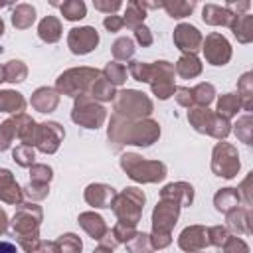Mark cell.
Wrapping results in <instances>:
<instances>
[{
  "instance_id": "obj_1",
  "label": "cell",
  "mask_w": 253,
  "mask_h": 253,
  "mask_svg": "<svg viewBox=\"0 0 253 253\" xmlns=\"http://www.w3.org/2000/svg\"><path fill=\"white\" fill-rule=\"evenodd\" d=\"M109 142H113V150L121 146L134 144V146H150L160 136V125L152 119H123L119 115H111L109 128H107Z\"/></svg>"
},
{
  "instance_id": "obj_2",
  "label": "cell",
  "mask_w": 253,
  "mask_h": 253,
  "mask_svg": "<svg viewBox=\"0 0 253 253\" xmlns=\"http://www.w3.org/2000/svg\"><path fill=\"white\" fill-rule=\"evenodd\" d=\"M126 176L138 184H156L166 178V164L158 160H146L136 152H125L119 158Z\"/></svg>"
},
{
  "instance_id": "obj_3",
  "label": "cell",
  "mask_w": 253,
  "mask_h": 253,
  "mask_svg": "<svg viewBox=\"0 0 253 253\" xmlns=\"http://www.w3.org/2000/svg\"><path fill=\"white\" fill-rule=\"evenodd\" d=\"M113 111H115V115H119L123 119H132V121L148 119L154 111V103L142 91L123 89V91H117V95L113 99Z\"/></svg>"
},
{
  "instance_id": "obj_4",
  "label": "cell",
  "mask_w": 253,
  "mask_h": 253,
  "mask_svg": "<svg viewBox=\"0 0 253 253\" xmlns=\"http://www.w3.org/2000/svg\"><path fill=\"white\" fill-rule=\"evenodd\" d=\"M144 202H146L144 192L140 188H136V186H130V188H125L123 192H119L115 196V200L111 204V210L117 215L119 223L136 227V223L142 217Z\"/></svg>"
},
{
  "instance_id": "obj_5",
  "label": "cell",
  "mask_w": 253,
  "mask_h": 253,
  "mask_svg": "<svg viewBox=\"0 0 253 253\" xmlns=\"http://www.w3.org/2000/svg\"><path fill=\"white\" fill-rule=\"evenodd\" d=\"M188 123L192 125V128L196 132L213 136L219 142L223 138H227V134L231 132V123L227 119L219 117L217 113L210 111L208 107H192L188 111Z\"/></svg>"
},
{
  "instance_id": "obj_6",
  "label": "cell",
  "mask_w": 253,
  "mask_h": 253,
  "mask_svg": "<svg viewBox=\"0 0 253 253\" xmlns=\"http://www.w3.org/2000/svg\"><path fill=\"white\" fill-rule=\"evenodd\" d=\"M99 75L101 71L93 67H71L55 79V91L59 95H69L73 99L79 95H89L91 83Z\"/></svg>"
},
{
  "instance_id": "obj_7",
  "label": "cell",
  "mask_w": 253,
  "mask_h": 253,
  "mask_svg": "<svg viewBox=\"0 0 253 253\" xmlns=\"http://www.w3.org/2000/svg\"><path fill=\"white\" fill-rule=\"evenodd\" d=\"M107 119V109L89 95L75 97L71 109V121L83 128H99Z\"/></svg>"
},
{
  "instance_id": "obj_8",
  "label": "cell",
  "mask_w": 253,
  "mask_h": 253,
  "mask_svg": "<svg viewBox=\"0 0 253 253\" xmlns=\"http://www.w3.org/2000/svg\"><path fill=\"white\" fill-rule=\"evenodd\" d=\"M211 172L219 178L231 180L239 172V154L237 148L229 142H217L211 152Z\"/></svg>"
},
{
  "instance_id": "obj_9",
  "label": "cell",
  "mask_w": 253,
  "mask_h": 253,
  "mask_svg": "<svg viewBox=\"0 0 253 253\" xmlns=\"http://www.w3.org/2000/svg\"><path fill=\"white\" fill-rule=\"evenodd\" d=\"M174 65L170 61H154L150 63V77H148V83H150V89L152 93L160 99V101H166L174 95Z\"/></svg>"
},
{
  "instance_id": "obj_10",
  "label": "cell",
  "mask_w": 253,
  "mask_h": 253,
  "mask_svg": "<svg viewBox=\"0 0 253 253\" xmlns=\"http://www.w3.org/2000/svg\"><path fill=\"white\" fill-rule=\"evenodd\" d=\"M43 211L40 206L36 204H20L10 225L16 237H24V235H32V233H40V223H42Z\"/></svg>"
},
{
  "instance_id": "obj_11",
  "label": "cell",
  "mask_w": 253,
  "mask_h": 253,
  "mask_svg": "<svg viewBox=\"0 0 253 253\" xmlns=\"http://www.w3.org/2000/svg\"><path fill=\"white\" fill-rule=\"evenodd\" d=\"M63 136H65V130H63V126L59 123L45 121V123L38 125L34 146H38V150L43 152V154H53V152H57Z\"/></svg>"
},
{
  "instance_id": "obj_12",
  "label": "cell",
  "mask_w": 253,
  "mask_h": 253,
  "mask_svg": "<svg viewBox=\"0 0 253 253\" xmlns=\"http://www.w3.org/2000/svg\"><path fill=\"white\" fill-rule=\"evenodd\" d=\"M202 51L208 63L211 65H225L231 59V45L219 32H211L202 42Z\"/></svg>"
},
{
  "instance_id": "obj_13",
  "label": "cell",
  "mask_w": 253,
  "mask_h": 253,
  "mask_svg": "<svg viewBox=\"0 0 253 253\" xmlns=\"http://www.w3.org/2000/svg\"><path fill=\"white\" fill-rule=\"evenodd\" d=\"M99 45V34L91 26H81V28H71L67 34V47L75 55H85L91 53Z\"/></svg>"
},
{
  "instance_id": "obj_14",
  "label": "cell",
  "mask_w": 253,
  "mask_h": 253,
  "mask_svg": "<svg viewBox=\"0 0 253 253\" xmlns=\"http://www.w3.org/2000/svg\"><path fill=\"white\" fill-rule=\"evenodd\" d=\"M180 215V206L170 200H160L152 211V233H172Z\"/></svg>"
},
{
  "instance_id": "obj_15",
  "label": "cell",
  "mask_w": 253,
  "mask_h": 253,
  "mask_svg": "<svg viewBox=\"0 0 253 253\" xmlns=\"http://www.w3.org/2000/svg\"><path fill=\"white\" fill-rule=\"evenodd\" d=\"M172 40H174L176 47L184 53H196L198 49H202V42H204L200 30L192 24H178Z\"/></svg>"
},
{
  "instance_id": "obj_16",
  "label": "cell",
  "mask_w": 253,
  "mask_h": 253,
  "mask_svg": "<svg viewBox=\"0 0 253 253\" xmlns=\"http://www.w3.org/2000/svg\"><path fill=\"white\" fill-rule=\"evenodd\" d=\"M178 247L186 253H198L208 247V227L204 225H188L182 229L178 237Z\"/></svg>"
},
{
  "instance_id": "obj_17",
  "label": "cell",
  "mask_w": 253,
  "mask_h": 253,
  "mask_svg": "<svg viewBox=\"0 0 253 253\" xmlns=\"http://www.w3.org/2000/svg\"><path fill=\"white\" fill-rule=\"evenodd\" d=\"M115 196H117L115 188H113V186H109V184H103V182L89 184V186L85 188V192H83L85 202H87L89 206H93V208H101V210L111 208V204H113Z\"/></svg>"
},
{
  "instance_id": "obj_18",
  "label": "cell",
  "mask_w": 253,
  "mask_h": 253,
  "mask_svg": "<svg viewBox=\"0 0 253 253\" xmlns=\"http://www.w3.org/2000/svg\"><path fill=\"white\" fill-rule=\"evenodd\" d=\"M160 200H170V202L178 204L180 208L192 206V202H194V186L188 184V182H172V184H166L160 190Z\"/></svg>"
},
{
  "instance_id": "obj_19",
  "label": "cell",
  "mask_w": 253,
  "mask_h": 253,
  "mask_svg": "<svg viewBox=\"0 0 253 253\" xmlns=\"http://www.w3.org/2000/svg\"><path fill=\"white\" fill-rule=\"evenodd\" d=\"M0 200L10 206H20L24 202L22 188L8 168H0Z\"/></svg>"
},
{
  "instance_id": "obj_20",
  "label": "cell",
  "mask_w": 253,
  "mask_h": 253,
  "mask_svg": "<svg viewBox=\"0 0 253 253\" xmlns=\"http://www.w3.org/2000/svg\"><path fill=\"white\" fill-rule=\"evenodd\" d=\"M30 105L38 111V113H51L57 109L59 105V93L51 87H40L32 93Z\"/></svg>"
},
{
  "instance_id": "obj_21",
  "label": "cell",
  "mask_w": 253,
  "mask_h": 253,
  "mask_svg": "<svg viewBox=\"0 0 253 253\" xmlns=\"http://www.w3.org/2000/svg\"><path fill=\"white\" fill-rule=\"evenodd\" d=\"M227 229H231L237 235H249L253 231L251 227V210L249 208H235L225 213Z\"/></svg>"
},
{
  "instance_id": "obj_22",
  "label": "cell",
  "mask_w": 253,
  "mask_h": 253,
  "mask_svg": "<svg viewBox=\"0 0 253 253\" xmlns=\"http://www.w3.org/2000/svg\"><path fill=\"white\" fill-rule=\"evenodd\" d=\"M77 221H79V225L83 227V231H85L91 239H97V241H101V239L105 237V233L109 231L105 219H103L99 213H95V211H83V213H79Z\"/></svg>"
},
{
  "instance_id": "obj_23",
  "label": "cell",
  "mask_w": 253,
  "mask_h": 253,
  "mask_svg": "<svg viewBox=\"0 0 253 253\" xmlns=\"http://www.w3.org/2000/svg\"><path fill=\"white\" fill-rule=\"evenodd\" d=\"M233 14L225 8V6H217V4H206L202 10V20L210 26H229L233 22Z\"/></svg>"
},
{
  "instance_id": "obj_24",
  "label": "cell",
  "mask_w": 253,
  "mask_h": 253,
  "mask_svg": "<svg viewBox=\"0 0 253 253\" xmlns=\"http://www.w3.org/2000/svg\"><path fill=\"white\" fill-rule=\"evenodd\" d=\"M174 71L182 77V79H194L202 73V61L196 53H182L180 59L176 61Z\"/></svg>"
},
{
  "instance_id": "obj_25",
  "label": "cell",
  "mask_w": 253,
  "mask_h": 253,
  "mask_svg": "<svg viewBox=\"0 0 253 253\" xmlns=\"http://www.w3.org/2000/svg\"><path fill=\"white\" fill-rule=\"evenodd\" d=\"M239 204H241V196H239L237 188H221L213 196V206L221 213H227V211L239 208Z\"/></svg>"
},
{
  "instance_id": "obj_26",
  "label": "cell",
  "mask_w": 253,
  "mask_h": 253,
  "mask_svg": "<svg viewBox=\"0 0 253 253\" xmlns=\"http://www.w3.org/2000/svg\"><path fill=\"white\" fill-rule=\"evenodd\" d=\"M24 109H26V99L22 93L12 89L0 91V113H12L16 117V115H22Z\"/></svg>"
},
{
  "instance_id": "obj_27",
  "label": "cell",
  "mask_w": 253,
  "mask_h": 253,
  "mask_svg": "<svg viewBox=\"0 0 253 253\" xmlns=\"http://www.w3.org/2000/svg\"><path fill=\"white\" fill-rule=\"evenodd\" d=\"M233 36L237 38L239 43H249L253 40V16L251 14H239L233 18L229 24Z\"/></svg>"
},
{
  "instance_id": "obj_28",
  "label": "cell",
  "mask_w": 253,
  "mask_h": 253,
  "mask_svg": "<svg viewBox=\"0 0 253 253\" xmlns=\"http://www.w3.org/2000/svg\"><path fill=\"white\" fill-rule=\"evenodd\" d=\"M61 22L55 18V16H45L42 22H40V26H38V36H40V40H43L45 43H55V42H59V38H61Z\"/></svg>"
},
{
  "instance_id": "obj_29",
  "label": "cell",
  "mask_w": 253,
  "mask_h": 253,
  "mask_svg": "<svg viewBox=\"0 0 253 253\" xmlns=\"http://www.w3.org/2000/svg\"><path fill=\"white\" fill-rule=\"evenodd\" d=\"M237 97L245 111L253 109V75L251 71H245L237 81Z\"/></svg>"
},
{
  "instance_id": "obj_30",
  "label": "cell",
  "mask_w": 253,
  "mask_h": 253,
  "mask_svg": "<svg viewBox=\"0 0 253 253\" xmlns=\"http://www.w3.org/2000/svg\"><path fill=\"white\" fill-rule=\"evenodd\" d=\"M36 22V8L32 4H18L12 12V24L18 30H28Z\"/></svg>"
},
{
  "instance_id": "obj_31",
  "label": "cell",
  "mask_w": 253,
  "mask_h": 253,
  "mask_svg": "<svg viewBox=\"0 0 253 253\" xmlns=\"http://www.w3.org/2000/svg\"><path fill=\"white\" fill-rule=\"evenodd\" d=\"M144 18H146V10L142 8L140 2L132 0L126 4V10H125V16H123V24L130 30H136L138 26L144 24Z\"/></svg>"
},
{
  "instance_id": "obj_32",
  "label": "cell",
  "mask_w": 253,
  "mask_h": 253,
  "mask_svg": "<svg viewBox=\"0 0 253 253\" xmlns=\"http://www.w3.org/2000/svg\"><path fill=\"white\" fill-rule=\"evenodd\" d=\"M239 109H241L239 97H237L235 93H225V95H221V97L217 99L215 113H217L219 117H223V119L229 121L231 117H235V115L239 113Z\"/></svg>"
},
{
  "instance_id": "obj_33",
  "label": "cell",
  "mask_w": 253,
  "mask_h": 253,
  "mask_svg": "<svg viewBox=\"0 0 253 253\" xmlns=\"http://www.w3.org/2000/svg\"><path fill=\"white\" fill-rule=\"evenodd\" d=\"M115 95H117V91H115V87L103 77V73L91 83V89H89V97H93L95 101H111V99H115Z\"/></svg>"
},
{
  "instance_id": "obj_34",
  "label": "cell",
  "mask_w": 253,
  "mask_h": 253,
  "mask_svg": "<svg viewBox=\"0 0 253 253\" xmlns=\"http://www.w3.org/2000/svg\"><path fill=\"white\" fill-rule=\"evenodd\" d=\"M18 136V121L16 117H10L0 123V152L8 150L12 146V140Z\"/></svg>"
},
{
  "instance_id": "obj_35",
  "label": "cell",
  "mask_w": 253,
  "mask_h": 253,
  "mask_svg": "<svg viewBox=\"0 0 253 253\" xmlns=\"http://www.w3.org/2000/svg\"><path fill=\"white\" fill-rule=\"evenodd\" d=\"M134 49H136L134 47V42L130 38H126V36L117 38L115 43L111 45V51H113L115 61H126V59H130L134 55Z\"/></svg>"
},
{
  "instance_id": "obj_36",
  "label": "cell",
  "mask_w": 253,
  "mask_h": 253,
  "mask_svg": "<svg viewBox=\"0 0 253 253\" xmlns=\"http://www.w3.org/2000/svg\"><path fill=\"white\" fill-rule=\"evenodd\" d=\"M55 6H59L63 18L69 20V22H77V20L85 18V14H87V6H85V2H81V0H67V2L55 4Z\"/></svg>"
},
{
  "instance_id": "obj_37",
  "label": "cell",
  "mask_w": 253,
  "mask_h": 253,
  "mask_svg": "<svg viewBox=\"0 0 253 253\" xmlns=\"http://www.w3.org/2000/svg\"><path fill=\"white\" fill-rule=\"evenodd\" d=\"M190 91H192L194 105H198V107H208L215 99V87L211 83H198Z\"/></svg>"
},
{
  "instance_id": "obj_38",
  "label": "cell",
  "mask_w": 253,
  "mask_h": 253,
  "mask_svg": "<svg viewBox=\"0 0 253 253\" xmlns=\"http://www.w3.org/2000/svg\"><path fill=\"white\" fill-rule=\"evenodd\" d=\"M162 8L168 12V16H170V18H176V20H180V18H186V16H190V14L194 12V8H196V2H194V0H192V2H186V0L162 2Z\"/></svg>"
},
{
  "instance_id": "obj_39",
  "label": "cell",
  "mask_w": 253,
  "mask_h": 253,
  "mask_svg": "<svg viewBox=\"0 0 253 253\" xmlns=\"http://www.w3.org/2000/svg\"><path fill=\"white\" fill-rule=\"evenodd\" d=\"M101 73H103V77H105L113 87L123 85V83L126 81V67H125L123 63H119V61H109Z\"/></svg>"
},
{
  "instance_id": "obj_40",
  "label": "cell",
  "mask_w": 253,
  "mask_h": 253,
  "mask_svg": "<svg viewBox=\"0 0 253 253\" xmlns=\"http://www.w3.org/2000/svg\"><path fill=\"white\" fill-rule=\"evenodd\" d=\"M4 77H6V81H10V83H22V81H26V77H28V67H26V63L20 61V59L8 61V63L4 65Z\"/></svg>"
},
{
  "instance_id": "obj_41",
  "label": "cell",
  "mask_w": 253,
  "mask_h": 253,
  "mask_svg": "<svg viewBox=\"0 0 253 253\" xmlns=\"http://www.w3.org/2000/svg\"><path fill=\"white\" fill-rule=\"evenodd\" d=\"M12 158H14V162H16L18 166L30 168V166L36 164V150H34V146L20 144V146H16V148L12 150Z\"/></svg>"
},
{
  "instance_id": "obj_42",
  "label": "cell",
  "mask_w": 253,
  "mask_h": 253,
  "mask_svg": "<svg viewBox=\"0 0 253 253\" xmlns=\"http://www.w3.org/2000/svg\"><path fill=\"white\" fill-rule=\"evenodd\" d=\"M233 132L237 134V138L245 144H251L253 140V125H251V115H243L237 119V123L233 125Z\"/></svg>"
},
{
  "instance_id": "obj_43",
  "label": "cell",
  "mask_w": 253,
  "mask_h": 253,
  "mask_svg": "<svg viewBox=\"0 0 253 253\" xmlns=\"http://www.w3.org/2000/svg\"><path fill=\"white\" fill-rule=\"evenodd\" d=\"M125 245H126L128 253H152V251H154L148 233H138V231H136V235H134L130 241H126Z\"/></svg>"
},
{
  "instance_id": "obj_44",
  "label": "cell",
  "mask_w": 253,
  "mask_h": 253,
  "mask_svg": "<svg viewBox=\"0 0 253 253\" xmlns=\"http://www.w3.org/2000/svg\"><path fill=\"white\" fill-rule=\"evenodd\" d=\"M55 243L59 247V253H81L83 249V243L75 233H63L57 237Z\"/></svg>"
},
{
  "instance_id": "obj_45",
  "label": "cell",
  "mask_w": 253,
  "mask_h": 253,
  "mask_svg": "<svg viewBox=\"0 0 253 253\" xmlns=\"http://www.w3.org/2000/svg\"><path fill=\"white\" fill-rule=\"evenodd\" d=\"M22 194L26 198H30L32 202H40L43 198H47L49 194V184H36V182H30L28 186L22 188Z\"/></svg>"
},
{
  "instance_id": "obj_46",
  "label": "cell",
  "mask_w": 253,
  "mask_h": 253,
  "mask_svg": "<svg viewBox=\"0 0 253 253\" xmlns=\"http://www.w3.org/2000/svg\"><path fill=\"white\" fill-rule=\"evenodd\" d=\"M30 176H32V182L36 184H49L53 178V170L47 164H34L30 166Z\"/></svg>"
},
{
  "instance_id": "obj_47",
  "label": "cell",
  "mask_w": 253,
  "mask_h": 253,
  "mask_svg": "<svg viewBox=\"0 0 253 253\" xmlns=\"http://www.w3.org/2000/svg\"><path fill=\"white\" fill-rule=\"evenodd\" d=\"M128 73L134 81L140 83H148L150 77V63H142V61H130L128 63Z\"/></svg>"
},
{
  "instance_id": "obj_48",
  "label": "cell",
  "mask_w": 253,
  "mask_h": 253,
  "mask_svg": "<svg viewBox=\"0 0 253 253\" xmlns=\"http://www.w3.org/2000/svg\"><path fill=\"white\" fill-rule=\"evenodd\" d=\"M219 249L221 253H249V245L241 237H231V235H227V239Z\"/></svg>"
},
{
  "instance_id": "obj_49",
  "label": "cell",
  "mask_w": 253,
  "mask_h": 253,
  "mask_svg": "<svg viewBox=\"0 0 253 253\" xmlns=\"http://www.w3.org/2000/svg\"><path fill=\"white\" fill-rule=\"evenodd\" d=\"M111 233H113V237L117 239V243H126V241H130V239L136 235V227L125 225V223H117V225L111 229Z\"/></svg>"
},
{
  "instance_id": "obj_50",
  "label": "cell",
  "mask_w": 253,
  "mask_h": 253,
  "mask_svg": "<svg viewBox=\"0 0 253 253\" xmlns=\"http://www.w3.org/2000/svg\"><path fill=\"white\" fill-rule=\"evenodd\" d=\"M227 227H223V225H211V227H208V243L210 245H213V247H221L223 245V241L227 239Z\"/></svg>"
},
{
  "instance_id": "obj_51",
  "label": "cell",
  "mask_w": 253,
  "mask_h": 253,
  "mask_svg": "<svg viewBox=\"0 0 253 253\" xmlns=\"http://www.w3.org/2000/svg\"><path fill=\"white\" fill-rule=\"evenodd\" d=\"M174 99L180 107H186V109H192L194 107V99H192V91L188 87H176L174 89Z\"/></svg>"
},
{
  "instance_id": "obj_52",
  "label": "cell",
  "mask_w": 253,
  "mask_h": 253,
  "mask_svg": "<svg viewBox=\"0 0 253 253\" xmlns=\"http://www.w3.org/2000/svg\"><path fill=\"white\" fill-rule=\"evenodd\" d=\"M134 40L142 45V47H148V45H152V42H154V38H152V32L142 24V26H138L136 30H134Z\"/></svg>"
},
{
  "instance_id": "obj_53",
  "label": "cell",
  "mask_w": 253,
  "mask_h": 253,
  "mask_svg": "<svg viewBox=\"0 0 253 253\" xmlns=\"http://www.w3.org/2000/svg\"><path fill=\"white\" fill-rule=\"evenodd\" d=\"M93 6H95V10H101V12H105L107 16H111V14H115L123 4H121V2H111V0H93Z\"/></svg>"
},
{
  "instance_id": "obj_54",
  "label": "cell",
  "mask_w": 253,
  "mask_h": 253,
  "mask_svg": "<svg viewBox=\"0 0 253 253\" xmlns=\"http://www.w3.org/2000/svg\"><path fill=\"white\" fill-rule=\"evenodd\" d=\"M152 249H164L172 243V233H150Z\"/></svg>"
},
{
  "instance_id": "obj_55",
  "label": "cell",
  "mask_w": 253,
  "mask_h": 253,
  "mask_svg": "<svg viewBox=\"0 0 253 253\" xmlns=\"http://www.w3.org/2000/svg\"><path fill=\"white\" fill-rule=\"evenodd\" d=\"M103 26L109 30V32H119L125 24H123V16H117V14H111V16H105L103 20Z\"/></svg>"
},
{
  "instance_id": "obj_56",
  "label": "cell",
  "mask_w": 253,
  "mask_h": 253,
  "mask_svg": "<svg viewBox=\"0 0 253 253\" xmlns=\"http://www.w3.org/2000/svg\"><path fill=\"white\" fill-rule=\"evenodd\" d=\"M225 8H227L233 16H239V12H247V10L251 8V4H249V2H227Z\"/></svg>"
},
{
  "instance_id": "obj_57",
  "label": "cell",
  "mask_w": 253,
  "mask_h": 253,
  "mask_svg": "<svg viewBox=\"0 0 253 253\" xmlns=\"http://www.w3.org/2000/svg\"><path fill=\"white\" fill-rule=\"evenodd\" d=\"M0 253H18V249L10 241H0Z\"/></svg>"
},
{
  "instance_id": "obj_58",
  "label": "cell",
  "mask_w": 253,
  "mask_h": 253,
  "mask_svg": "<svg viewBox=\"0 0 253 253\" xmlns=\"http://www.w3.org/2000/svg\"><path fill=\"white\" fill-rule=\"evenodd\" d=\"M6 229H8V215H6V211L0 208V235L6 233Z\"/></svg>"
},
{
  "instance_id": "obj_59",
  "label": "cell",
  "mask_w": 253,
  "mask_h": 253,
  "mask_svg": "<svg viewBox=\"0 0 253 253\" xmlns=\"http://www.w3.org/2000/svg\"><path fill=\"white\" fill-rule=\"evenodd\" d=\"M93 253H113V249H111V247H105V245H99Z\"/></svg>"
},
{
  "instance_id": "obj_60",
  "label": "cell",
  "mask_w": 253,
  "mask_h": 253,
  "mask_svg": "<svg viewBox=\"0 0 253 253\" xmlns=\"http://www.w3.org/2000/svg\"><path fill=\"white\" fill-rule=\"evenodd\" d=\"M198 253H221V249H219V247H215V249H202V251H198Z\"/></svg>"
},
{
  "instance_id": "obj_61",
  "label": "cell",
  "mask_w": 253,
  "mask_h": 253,
  "mask_svg": "<svg viewBox=\"0 0 253 253\" xmlns=\"http://www.w3.org/2000/svg\"><path fill=\"white\" fill-rule=\"evenodd\" d=\"M2 81H6V77H4V65H0V83Z\"/></svg>"
},
{
  "instance_id": "obj_62",
  "label": "cell",
  "mask_w": 253,
  "mask_h": 253,
  "mask_svg": "<svg viewBox=\"0 0 253 253\" xmlns=\"http://www.w3.org/2000/svg\"><path fill=\"white\" fill-rule=\"evenodd\" d=\"M4 34V22H2V18H0V36Z\"/></svg>"
},
{
  "instance_id": "obj_63",
  "label": "cell",
  "mask_w": 253,
  "mask_h": 253,
  "mask_svg": "<svg viewBox=\"0 0 253 253\" xmlns=\"http://www.w3.org/2000/svg\"><path fill=\"white\" fill-rule=\"evenodd\" d=\"M38 253H45V251H38Z\"/></svg>"
}]
</instances>
